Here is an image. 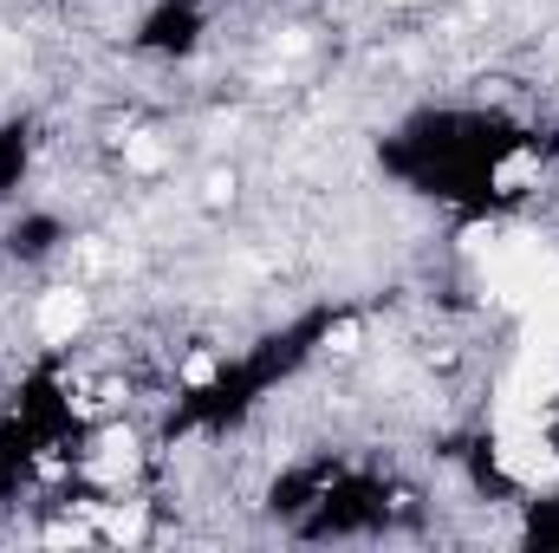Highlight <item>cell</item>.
Here are the masks:
<instances>
[{"mask_svg": "<svg viewBox=\"0 0 559 553\" xmlns=\"http://www.w3.org/2000/svg\"><path fill=\"white\" fill-rule=\"evenodd\" d=\"M495 462L514 475V482H527V489H540V482H554L559 475V456L540 443V436H521L514 423L501 430V449H495Z\"/></svg>", "mask_w": 559, "mask_h": 553, "instance_id": "cell-1", "label": "cell"}, {"mask_svg": "<svg viewBox=\"0 0 559 553\" xmlns=\"http://www.w3.org/2000/svg\"><path fill=\"white\" fill-rule=\"evenodd\" d=\"M92 319V299L79 293V286H52L46 299H39V313H33V326H39V339L46 345H72V332Z\"/></svg>", "mask_w": 559, "mask_h": 553, "instance_id": "cell-2", "label": "cell"}, {"mask_svg": "<svg viewBox=\"0 0 559 553\" xmlns=\"http://www.w3.org/2000/svg\"><path fill=\"white\" fill-rule=\"evenodd\" d=\"M131 462H138V443H131L124 430H111V436L98 443V462H92V475H105V482H118V475H124Z\"/></svg>", "mask_w": 559, "mask_h": 553, "instance_id": "cell-3", "label": "cell"}, {"mask_svg": "<svg viewBox=\"0 0 559 553\" xmlns=\"http://www.w3.org/2000/svg\"><path fill=\"white\" fill-rule=\"evenodd\" d=\"M124 163H131L138 176H156V169H169V150L143 131V138H124Z\"/></svg>", "mask_w": 559, "mask_h": 553, "instance_id": "cell-4", "label": "cell"}, {"mask_svg": "<svg viewBox=\"0 0 559 553\" xmlns=\"http://www.w3.org/2000/svg\"><path fill=\"white\" fill-rule=\"evenodd\" d=\"M534 176V156H514V163H501V189H521Z\"/></svg>", "mask_w": 559, "mask_h": 553, "instance_id": "cell-5", "label": "cell"}, {"mask_svg": "<svg viewBox=\"0 0 559 553\" xmlns=\"http://www.w3.org/2000/svg\"><path fill=\"white\" fill-rule=\"evenodd\" d=\"M325 345H332V352H358V326H352V319H345V326H332V332H325Z\"/></svg>", "mask_w": 559, "mask_h": 553, "instance_id": "cell-6", "label": "cell"}, {"mask_svg": "<svg viewBox=\"0 0 559 553\" xmlns=\"http://www.w3.org/2000/svg\"><path fill=\"white\" fill-rule=\"evenodd\" d=\"M105 528H111L118 541H138V534H143V521H138V515H105Z\"/></svg>", "mask_w": 559, "mask_h": 553, "instance_id": "cell-7", "label": "cell"}, {"mask_svg": "<svg viewBox=\"0 0 559 553\" xmlns=\"http://www.w3.org/2000/svg\"><path fill=\"white\" fill-rule=\"evenodd\" d=\"M202 196H209V202H215V209H222V202H228V196H235V176H209V189H202Z\"/></svg>", "mask_w": 559, "mask_h": 553, "instance_id": "cell-8", "label": "cell"}, {"mask_svg": "<svg viewBox=\"0 0 559 553\" xmlns=\"http://www.w3.org/2000/svg\"><path fill=\"white\" fill-rule=\"evenodd\" d=\"M182 378H189V385H209V378H215V358H189V372H182Z\"/></svg>", "mask_w": 559, "mask_h": 553, "instance_id": "cell-9", "label": "cell"}, {"mask_svg": "<svg viewBox=\"0 0 559 553\" xmlns=\"http://www.w3.org/2000/svg\"><path fill=\"white\" fill-rule=\"evenodd\" d=\"M554 59H559V33H554Z\"/></svg>", "mask_w": 559, "mask_h": 553, "instance_id": "cell-10", "label": "cell"}, {"mask_svg": "<svg viewBox=\"0 0 559 553\" xmlns=\"http://www.w3.org/2000/svg\"><path fill=\"white\" fill-rule=\"evenodd\" d=\"M397 7H411V0H397Z\"/></svg>", "mask_w": 559, "mask_h": 553, "instance_id": "cell-11", "label": "cell"}]
</instances>
